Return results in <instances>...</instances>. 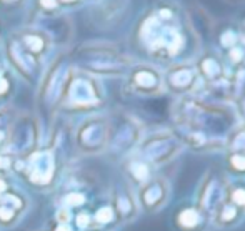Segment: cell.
Masks as SVG:
<instances>
[{"label":"cell","instance_id":"1","mask_svg":"<svg viewBox=\"0 0 245 231\" xmlns=\"http://www.w3.org/2000/svg\"><path fill=\"white\" fill-rule=\"evenodd\" d=\"M109 216H110V211L109 210H103V211H100V213H98V219H100V221H107V219H109Z\"/></svg>","mask_w":245,"mask_h":231},{"label":"cell","instance_id":"2","mask_svg":"<svg viewBox=\"0 0 245 231\" xmlns=\"http://www.w3.org/2000/svg\"><path fill=\"white\" fill-rule=\"evenodd\" d=\"M237 200H240V201H244V200H245V195L238 193V195H237Z\"/></svg>","mask_w":245,"mask_h":231},{"label":"cell","instance_id":"3","mask_svg":"<svg viewBox=\"0 0 245 231\" xmlns=\"http://www.w3.org/2000/svg\"><path fill=\"white\" fill-rule=\"evenodd\" d=\"M0 188H4V185H2V183H0Z\"/></svg>","mask_w":245,"mask_h":231}]
</instances>
